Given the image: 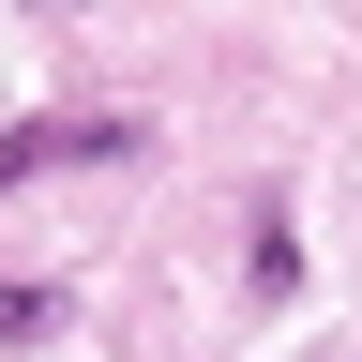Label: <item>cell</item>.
<instances>
[{
    "instance_id": "obj_1",
    "label": "cell",
    "mask_w": 362,
    "mask_h": 362,
    "mask_svg": "<svg viewBox=\"0 0 362 362\" xmlns=\"http://www.w3.org/2000/svg\"><path fill=\"white\" fill-rule=\"evenodd\" d=\"M151 151V121L136 106H90V121H16L0 136V197H16V181H45V166H136Z\"/></svg>"
},
{
    "instance_id": "obj_2",
    "label": "cell",
    "mask_w": 362,
    "mask_h": 362,
    "mask_svg": "<svg viewBox=\"0 0 362 362\" xmlns=\"http://www.w3.org/2000/svg\"><path fill=\"white\" fill-rule=\"evenodd\" d=\"M242 272H257V302H302V211H287V197H257V226H242Z\"/></svg>"
},
{
    "instance_id": "obj_3",
    "label": "cell",
    "mask_w": 362,
    "mask_h": 362,
    "mask_svg": "<svg viewBox=\"0 0 362 362\" xmlns=\"http://www.w3.org/2000/svg\"><path fill=\"white\" fill-rule=\"evenodd\" d=\"M45 317H61V287H45V272H0V347H30Z\"/></svg>"
}]
</instances>
